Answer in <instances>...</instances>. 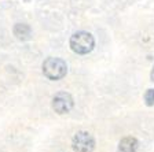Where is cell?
<instances>
[{
  "label": "cell",
  "mask_w": 154,
  "mask_h": 152,
  "mask_svg": "<svg viewBox=\"0 0 154 152\" xmlns=\"http://www.w3.org/2000/svg\"><path fill=\"white\" fill-rule=\"evenodd\" d=\"M67 73V64L59 58H47L43 62V74L48 79L58 81L62 79Z\"/></svg>",
  "instance_id": "1"
},
{
  "label": "cell",
  "mask_w": 154,
  "mask_h": 152,
  "mask_svg": "<svg viewBox=\"0 0 154 152\" xmlns=\"http://www.w3.org/2000/svg\"><path fill=\"white\" fill-rule=\"evenodd\" d=\"M95 47V40L88 32H77L70 37V48L79 55H87Z\"/></svg>",
  "instance_id": "2"
},
{
  "label": "cell",
  "mask_w": 154,
  "mask_h": 152,
  "mask_svg": "<svg viewBox=\"0 0 154 152\" xmlns=\"http://www.w3.org/2000/svg\"><path fill=\"white\" fill-rule=\"evenodd\" d=\"M72 147L74 152H92L95 148V140L88 132H77L72 140Z\"/></svg>",
  "instance_id": "3"
},
{
  "label": "cell",
  "mask_w": 154,
  "mask_h": 152,
  "mask_svg": "<svg viewBox=\"0 0 154 152\" xmlns=\"http://www.w3.org/2000/svg\"><path fill=\"white\" fill-rule=\"evenodd\" d=\"M73 104H74L73 97L67 92H59L52 99V108L55 110V112L61 115L70 112V110L73 108Z\"/></svg>",
  "instance_id": "4"
},
{
  "label": "cell",
  "mask_w": 154,
  "mask_h": 152,
  "mask_svg": "<svg viewBox=\"0 0 154 152\" xmlns=\"http://www.w3.org/2000/svg\"><path fill=\"white\" fill-rule=\"evenodd\" d=\"M139 143L135 137H124L119 144L120 152H138Z\"/></svg>",
  "instance_id": "5"
},
{
  "label": "cell",
  "mask_w": 154,
  "mask_h": 152,
  "mask_svg": "<svg viewBox=\"0 0 154 152\" xmlns=\"http://www.w3.org/2000/svg\"><path fill=\"white\" fill-rule=\"evenodd\" d=\"M30 28L26 23H17L14 26V34L18 40H29L30 38Z\"/></svg>",
  "instance_id": "6"
},
{
  "label": "cell",
  "mask_w": 154,
  "mask_h": 152,
  "mask_svg": "<svg viewBox=\"0 0 154 152\" xmlns=\"http://www.w3.org/2000/svg\"><path fill=\"white\" fill-rule=\"evenodd\" d=\"M144 103L149 107L154 106V89H147L146 91V93H144Z\"/></svg>",
  "instance_id": "7"
},
{
  "label": "cell",
  "mask_w": 154,
  "mask_h": 152,
  "mask_svg": "<svg viewBox=\"0 0 154 152\" xmlns=\"http://www.w3.org/2000/svg\"><path fill=\"white\" fill-rule=\"evenodd\" d=\"M150 78H151V81L154 82V67H153V70H151V74H150Z\"/></svg>",
  "instance_id": "8"
}]
</instances>
